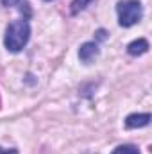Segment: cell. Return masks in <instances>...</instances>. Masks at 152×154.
<instances>
[{
  "label": "cell",
  "mask_w": 152,
  "mask_h": 154,
  "mask_svg": "<svg viewBox=\"0 0 152 154\" xmlns=\"http://www.w3.org/2000/svg\"><path fill=\"white\" fill-rule=\"evenodd\" d=\"M111 154H140V149L134 145H120Z\"/></svg>",
  "instance_id": "cell-7"
},
{
  "label": "cell",
  "mask_w": 152,
  "mask_h": 154,
  "mask_svg": "<svg viewBox=\"0 0 152 154\" xmlns=\"http://www.w3.org/2000/svg\"><path fill=\"white\" fill-rule=\"evenodd\" d=\"M99 52H100V48H99V43H97V41H86V43H82L81 48H79V59H81L82 63L90 65V63L99 56Z\"/></svg>",
  "instance_id": "cell-3"
},
{
  "label": "cell",
  "mask_w": 152,
  "mask_h": 154,
  "mask_svg": "<svg viewBox=\"0 0 152 154\" xmlns=\"http://www.w3.org/2000/svg\"><path fill=\"white\" fill-rule=\"evenodd\" d=\"M116 14L120 27H132L143 16V5L138 0H120L116 4Z\"/></svg>",
  "instance_id": "cell-2"
},
{
  "label": "cell",
  "mask_w": 152,
  "mask_h": 154,
  "mask_svg": "<svg viewBox=\"0 0 152 154\" xmlns=\"http://www.w3.org/2000/svg\"><path fill=\"white\" fill-rule=\"evenodd\" d=\"M149 50V41L145 38H140V39H134L127 45V52L131 56H141Z\"/></svg>",
  "instance_id": "cell-5"
},
{
  "label": "cell",
  "mask_w": 152,
  "mask_h": 154,
  "mask_svg": "<svg viewBox=\"0 0 152 154\" xmlns=\"http://www.w3.org/2000/svg\"><path fill=\"white\" fill-rule=\"evenodd\" d=\"M93 0H72V4H70V13L72 14H79L81 11H84L90 4H91Z\"/></svg>",
  "instance_id": "cell-6"
},
{
  "label": "cell",
  "mask_w": 152,
  "mask_h": 154,
  "mask_svg": "<svg viewBox=\"0 0 152 154\" xmlns=\"http://www.w3.org/2000/svg\"><path fill=\"white\" fill-rule=\"evenodd\" d=\"M150 124V115L149 113H132L125 118V127L134 129V127H145Z\"/></svg>",
  "instance_id": "cell-4"
},
{
  "label": "cell",
  "mask_w": 152,
  "mask_h": 154,
  "mask_svg": "<svg viewBox=\"0 0 152 154\" xmlns=\"http://www.w3.org/2000/svg\"><path fill=\"white\" fill-rule=\"evenodd\" d=\"M47 2H50V0H47Z\"/></svg>",
  "instance_id": "cell-10"
},
{
  "label": "cell",
  "mask_w": 152,
  "mask_h": 154,
  "mask_svg": "<svg viewBox=\"0 0 152 154\" xmlns=\"http://www.w3.org/2000/svg\"><path fill=\"white\" fill-rule=\"evenodd\" d=\"M2 2V5H5V7H13V5H16V4H22V0H0Z\"/></svg>",
  "instance_id": "cell-8"
},
{
  "label": "cell",
  "mask_w": 152,
  "mask_h": 154,
  "mask_svg": "<svg viewBox=\"0 0 152 154\" xmlns=\"http://www.w3.org/2000/svg\"><path fill=\"white\" fill-rule=\"evenodd\" d=\"M0 154H18V151H16V149H9V151H4V149L0 147Z\"/></svg>",
  "instance_id": "cell-9"
},
{
  "label": "cell",
  "mask_w": 152,
  "mask_h": 154,
  "mask_svg": "<svg viewBox=\"0 0 152 154\" xmlns=\"http://www.w3.org/2000/svg\"><path fill=\"white\" fill-rule=\"evenodd\" d=\"M31 38V23L27 18H20L11 22L5 27V36H4V45L9 52H20Z\"/></svg>",
  "instance_id": "cell-1"
}]
</instances>
